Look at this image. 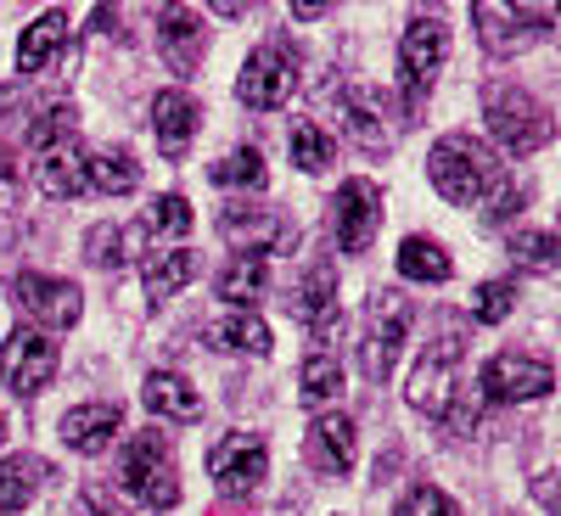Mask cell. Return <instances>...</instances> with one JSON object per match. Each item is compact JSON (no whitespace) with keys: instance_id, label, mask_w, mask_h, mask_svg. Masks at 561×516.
Listing matches in <instances>:
<instances>
[{"instance_id":"obj_5","label":"cell","mask_w":561,"mask_h":516,"mask_svg":"<svg viewBox=\"0 0 561 516\" xmlns=\"http://www.w3.org/2000/svg\"><path fill=\"white\" fill-rule=\"evenodd\" d=\"M293 84H298V51H293V39L275 34V39L259 45V51H248L242 79H237V96L253 113H275V107H287Z\"/></svg>"},{"instance_id":"obj_32","label":"cell","mask_w":561,"mask_h":516,"mask_svg":"<svg viewBox=\"0 0 561 516\" xmlns=\"http://www.w3.org/2000/svg\"><path fill=\"white\" fill-rule=\"evenodd\" d=\"M298 393H304V404H332V399L343 393V365H337V354H309L304 370H298Z\"/></svg>"},{"instance_id":"obj_10","label":"cell","mask_w":561,"mask_h":516,"mask_svg":"<svg viewBox=\"0 0 561 516\" xmlns=\"http://www.w3.org/2000/svg\"><path fill=\"white\" fill-rule=\"evenodd\" d=\"M478 388H483V399H494V404H534V399H545V393L556 388V370H550V359H539V354H494V359L483 365Z\"/></svg>"},{"instance_id":"obj_38","label":"cell","mask_w":561,"mask_h":516,"mask_svg":"<svg viewBox=\"0 0 561 516\" xmlns=\"http://www.w3.org/2000/svg\"><path fill=\"white\" fill-rule=\"evenodd\" d=\"M84 259L96 264V270H118L124 264V230L118 225H96L84 237Z\"/></svg>"},{"instance_id":"obj_37","label":"cell","mask_w":561,"mask_h":516,"mask_svg":"<svg viewBox=\"0 0 561 516\" xmlns=\"http://www.w3.org/2000/svg\"><path fill=\"white\" fill-rule=\"evenodd\" d=\"M393 516H460V505H455L444 489H433V483H415V489L399 500Z\"/></svg>"},{"instance_id":"obj_35","label":"cell","mask_w":561,"mask_h":516,"mask_svg":"<svg viewBox=\"0 0 561 516\" xmlns=\"http://www.w3.org/2000/svg\"><path fill=\"white\" fill-rule=\"evenodd\" d=\"M140 230H147V237H185V230H192V203L185 197H158L152 208H147V219H140Z\"/></svg>"},{"instance_id":"obj_30","label":"cell","mask_w":561,"mask_h":516,"mask_svg":"<svg viewBox=\"0 0 561 516\" xmlns=\"http://www.w3.org/2000/svg\"><path fill=\"white\" fill-rule=\"evenodd\" d=\"M73 129H79L73 102H57V107H45V113L23 129V140H28L34 158H45V152H57V147H73Z\"/></svg>"},{"instance_id":"obj_26","label":"cell","mask_w":561,"mask_h":516,"mask_svg":"<svg viewBox=\"0 0 561 516\" xmlns=\"http://www.w3.org/2000/svg\"><path fill=\"white\" fill-rule=\"evenodd\" d=\"M197 270H203V259H197V253H185V248L147 259V298H152V303L174 298L180 287H192V280H197Z\"/></svg>"},{"instance_id":"obj_27","label":"cell","mask_w":561,"mask_h":516,"mask_svg":"<svg viewBox=\"0 0 561 516\" xmlns=\"http://www.w3.org/2000/svg\"><path fill=\"white\" fill-rule=\"evenodd\" d=\"M39 478H45V460H39V455H12V460H0V516H18V511L34 500Z\"/></svg>"},{"instance_id":"obj_4","label":"cell","mask_w":561,"mask_h":516,"mask_svg":"<svg viewBox=\"0 0 561 516\" xmlns=\"http://www.w3.org/2000/svg\"><path fill=\"white\" fill-rule=\"evenodd\" d=\"M118 478L124 489L140 500V505H152V511H169L180 500V472H174V455L158 433H135L118 455Z\"/></svg>"},{"instance_id":"obj_19","label":"cell","mask_w":561,"mask_h":516,"mask_svg":"<svg viewBox=\"0 0 561 516\" xmlns=\"http://www.w3.org/2000/svg\"><path fill=\"white\" fill-rule=\"evenodd\" d=\"M118 427H124V410H118V404H107V399L73 404V410L62 415V444L79 449V455H102V449L118 438Z\"/></svg>"},{"instance_id":"obj_24","label":"cell","mask_w":561,"mask_h":516,"mask_svg":"<svg viewBox=\"0 0 561 516\" xmlns=\"http://www.w3.org/2000/svg\"><path fill=\"white\" fill-rule=\"evenodd\" d=\"M208 348H219V354H270V325L259 320V314H248V309H237V314H225V320H214L208 325Z\"/></svg>"},{"instance_id":"obj_20","label":"cell","mask_w":561,"mask_h":516,"mask_svg":"<svg viewBox=\"0 0 561 516\" xmlns=\"http://www.w3.org/2000/svg\"><path fill=\"white\" fill-rule=\"evenodd\" d=\"M68 12H45L23 39H18V68L23 73H51L57 62H62V51H68Z\"/></svg>"},{"instance_id":"obj_22","label":"cell","mask_w":561,"mask_h":516,"mask_svg":"<svg viewBox=\"0 0 561 516\" xmlns=\"http://www.w3.org/2000/svg\"><path fill=\"white\" fill-rule=\"evenodd\" d=\"M84 185L90 192H107V197H129L140 185L135 152L129 147H107V152H84Z\"/></svg>"},{"instance_id":"obj_33","label":"cell","mask_w":561,"mask_h":516,"mask_svg":"<svg viewBox=\"0 0 561 516\" xmlns=\"http://www.w3.org/2000/svg\"><path fill=\"white\" fill-rule=\"evenodd\" d=\"M208 180H214V185H237V192H264L270 169H264V158H259L253 147H237V152H225V158L208 169Z\"/></svg>"},{"instance_id":"obj_3","label":"cell","mask_w":561,"mask_h":516,"mask_svg":"<svg viewBox=\"0 0 561 516\" xmlns=\"http://www.w3.org/2000/svg\"><path fill=\"white\" fill-rule=\"evenodd\" d=\"M410 320H415V309H410V298L399 287L370 293V303H365V348H359V365H365L370 382L393 377V359H399V348L410 337Z\"/></svg>"},{"instance_id":"obj_36","label":"cell","mask_w":561,"mask_h":516,"mask_svg":"<svg viewBox=\"0 0 561 516\" xmlns=\"http://www.w3.org/2000/svg\"><path fill=\"white\" fill-rule=\"evenodd\" d=\"M511 309H517V287H511V280H483V287H472V320L500 325Z\"/></svg>"},{"instance_id":"obj_13","label":"cell","mask_w":561,"mask_h":516,"mask_svg":"<svg viewBox=\"0 0 561 516\" xmlns=\"http://www.w3.org/2000/svg\"><path fill=\"white\" fill-rule=\"evenodd\" d=\"M455 359H460V337L449 332L444 343H433L427 354H421V365L410 370V404L421 415H449V404L460 399V382H455Z\"/></svg>"},{"instance_id":"obj_42","label":"cell","mask_w":561,"mask_h":516,"mask_svg":"<svg viewBox=\"0 0 561 516\" xmlns=\"http://www.w3.org/2000/svg\"><path fill=\"white\" fill-rule=\"evenodd\" d=\"M293 18H298V23H320V18H325V7H293Z\"/></svg>"},{"instance_id":"obj_12","label":"cell","mask_w":561,"mask_h":516,"mask_svg":"<svg viewBox=\"0 0 561 516\" xmlns=\"http://www.w3.org/2000/svg\"><path fill=\"white\" fill-rule=\"evenodd\" d=\"M12 298H18V309L23 314H34L39 325H79V314H84V293L73 287V280H62V275H39V270H23V275H12Z\"/></svg>"},{"instance_id":"obj_21","label":"cell","mask_w":561,"mask_h":516,"mask_svg":"<svg viewBox=\"0 0 561 516\" xmlns=\"http://www.w3.org/2000/svg\"><path fill=\"white\" fill-rule=\"evenodd\" d=\"M140 399H147V410L158 421H197L203 415V393L180 377V370H152L147 388H140Z\"/></svg>"},{"instance_id":"obj_29","label":"cell","mask_w":561,"mask_h":516,"mask_svg":"<svg viewBox=\"0 0 561 516\" xmlns=\"http://www.w3.org/2000/svg\"><path fill=\"white\" fill-rule=\"evenodd\" d=\"M264 287H270V264H264V259H237L230 270H219V280H214V293H219L225 303H237V309L259 303Z\"/></svg>"},{"instance_id":"obj_16","label":"cell","mask_w":561,"mask_h":516,"mask_svg":"<svg viewBox=\"0 0 561 516\" xmlns=\"http://www.w3.org/2000/svg\"><path fill=\"white\" fill-rule=\"evenodd\" d=\"M158 45H163V62L192 79L203 68V51H208V28H203V12L192 7H163L158 12Z\"/></svg>"},{"instance_id":"obj_1","label":"cell","mask_w":561,"mask_h":516,"mask_svg":"<svg viewBox=\"0 0 561 516\" xmlns=\"http://www.w3.org/2000/svg\"><path fill=\"white\" fill-rule=\"evenodd\" d=\"M427 180L438 185V197H449L455 208H478L489 225H505L528 203V192L505 174V163L472 135H444L427 152Z\"/></svg>"},{"instance_id":"obj_11","label":"cell","mask_w":561,"mask_h":516,"mask_svg":"<svg viewBox=\"0 0 561 516\" xmlns=\"http://www.w3.org/2000/svg\"><path fill=\"white\" fill-rule=\"evenodd\" d=\"M208 478L225 489V494H253L264 478H270V449L259 433H225L214 449H208Z\"/></svg>"},{"instance_id":"obj_28","label":"cell","mask_w":561,"mask_h":516,"mask_svg":"<svg viewBox=\"0 0 561 516\" xmlns=\"http://www.w3.org/2000/svg\"><path fill=\"white\" fill-rule=\"evenodd\" d=\"M399 275H404V280H427V287H444V280L455 275V264H449V253H444L433 237H404V248H399Z\"/></svg>"},{"instance_id":"obj_17","label":"cell","mask_w":561,"mask_h":516,"mask_svg":"<svg viewBox=\"0 0 561 516\" xmlns=\"http://www.w3.org/2000/svg\"><path fill=\"white\" fill-rule=\"evenodd\" d=\"M359 455V433L348 415H314L304 433V460L314 466L320 478H343Z\"/></svg>"},{"instance_id":"obj_31","label":"cell","mask_w":561,"mask_h":516,"mask_svg":"<svg viewBox=\"0 0 561 516\" xmlns=\"http://www.w3.org/2000/svg\"><path fill=\"white\" fill-rule=\"evenodd\" d=\"M287 147H293V163H298L304 174H320L325 163L337 158V140L325 135V129H320L314 118H298V124H293V135H287Z\"/></svg>"},{"instance_id":"obj_23","label":"cell","mask_w":561,"mask_h":516,"mask_svg":"<svg viewBox=\"0 0 561 516\" xmlns=\"http://www.w3.org/2000/svg\"><path fill=\"white\" fill-rule=\"evenodd\" d=\"M343 129L359 140L365 152H393V135L382 124V102L370 96V90H348L343 96Z\"/></svg>"},{"instance_id":"obj_43","label":"cell","mask_w":561,"mask_h":516,"mask_svg":"<svg viewBox=\"0 0 561 516\" xmlns=\"http://www.w3.org/2000/svg\"><path fill=\"white\" fill-rule=\"evenodd\" d=\"M0 444H7V415H0Z\"/></svg>"},{"instance_id":"obj_15","label":"cell","mask_w":561,"mask_h":516,"mask_svg":"<svg viewBox=\"0 0 561 516\" xmlns=\"http://www.w3.org/2000/svg\"><path fill=\"white\" fill-rule=\"evenodd\" d=\"M382 225V192L370 180H343V192L332 203V230H337V248L343 253H365L370 237Z\"/></svg>"},{"instance_id":"obj_18","label":"cell","mask_w":561,"mask_h":516,"mask_svg":"<svg viewBox=\"0 0 561 516\" xmlns=\"http://www.w3.org/2000/svg\"><path fill=\"white\" fill-rule=\"evenodd\" d=\"M203 124V107L192 90H158L152 96V135H158V152L169 163H180L185 152H192V135Z\"/></svg>"},{"instance_id":"obj_8","label":"cell","mask_w":561,"mask_h":516,"mask_svg":"<svg viewBox=\"0 0 561 516\" xmlns=\"http://www.w3.org/2000/svg\"><path fill=\"white\" fill-rule=\"evenodd\" d=\"M57 365H62V354L39 325H18V332L0 343V382H7L18 399H34V393L51 388Z\"/></svg>"},{"instance_id":"obj_25","label":"cell","mask_w":561,"mask_h":516,"mask_svg":"<svg viewBox=\"0 0 561 516\" xmlns=\"http://www.w3.org/2000/svg\"><path fill=\"white\" fill-rule=\"evenodd\" d=\"M34 174H39V192H45V197H57V203H62V197H84V192H90V185H84V152H79V147H57V152H45Z\"/></svg>"},{"instance_id":"obj_14","label":"cell","mask_w":561,"mask_h":516,"mask_svg":"<svg viewBox=\"0 0 561 516\" xmlns=\"http://www.w3.org/2000/svg\"><path fill=\"white\" fill-rule=\"evenodd\" d=\"M287 303H293V314L314 332L320 354H332L325 343H332V337L343 332V309H337V270H332V264H314V270L298 280V293H293Z\"/></svg>"},{"instance_id":"obj_2","label":"cell","mask_w":561,"mask_h":516,"mask_svg":"<svg viewBox=\"0 0 561 516\" xmlns=\"http://www.w3.org/2000/svg\"><path fill=\"white\" fill-rule=\"evenodd\" d=\"M483 118H489V135L511 158H534L539 147H550V135H556L550 107L534 102L523 84H489L483 90Z\"/></svg>"},{"instance_id":"obj_39","label":"cell","mask_w":561,"mask_h":516,"mask_svg":"<svg viewBox=\"0 0 561 516\" xmlns=\"http://www.w3.org/2000/svg\"><path fill=\"white\" fill-rule=\"evenodd\" d=\"M23 208V163L0 147V214H18Z\"/></svg>"},{"instance_id":"obj_6","label":"cell","mask_w":561,"mask_h":516,"mask_svg":"<svg viewBox=\"0 0 561 516\" xmlns=\"http://www.w3.org/2000/svg\"><path fill=\"white\" fill-rule=\"evenodd\" d=\"M449 57V28L438 18H410L404 39H399V84H404V113H421L427 102V90L438 79Z\"/></svg>"},{"instance_id":"obj_34","label":"cell","mask_w":561,"mask_h":516,"mask_svg":"<svg viewBox=\"0 0 561 516\" xmlns=\"http://www.w3.org/2000/svg\"><path fill=\"white\" fill-rule=\"evenodd\" d=\"M511 259H517L523 270H534V275H556L561 242L550 237V230H517V237H511Z\"/></svg>"},{"instance_id":"obj_41","label":"cell","mask_w":561,"mask_h":516,"mask_svg":"<svg viewBox=\"0 0 561 516\" xmlns=\"http://www.w3.org/2000/svg\"><path fill=\"white\" fill-rule=\"evenodd\" d=\"M23 107V84H0V118Z\"/></svg>"},{"instance_id":"obj_40","label":"cell","mask_w":561,"mask_h":516,"mask_svg":"<svg viewBox=\"0 0 561 516\" xmlns=\"http://www.w3.org/2000/svg\"><path fill=\"white\" fill-rule=\"evenodd\" d=\"M79 500H84V511H90V516H129V505H124L107 483H84V494H79Z\"/></svg>"},{"instance_id":"obj_9","label":"cell","mask_w":561,"mask_h":516,"mask_svg":"<svg viewBox=\"0 0 561 516\" xmlns=\"http://www.w3.org/2000/svg\"><path fill=\"white\" fill-rule=\"evenodd\" d=\"M472 23H478V39H483V51L489 57H517L528 51V45H539L550 34V12L545 7H500V0H478L472 7Z\"/></svg>"},{"instance_id":"obj_7","label":"cell","mask_w":561,"mask_h":516,"mask_svg":"<svg viewBox=\"0 0 561 516\" xmlns=\"http://www.w3.org/2000/svg\"><path fill=\"white\" fill-rule=\"evenodd\" d=\"M219 237L242 259H264V253H293L298 248V225L287 214L264 208V203H230L219 214Z\"/></svg>"}]
</instances>
